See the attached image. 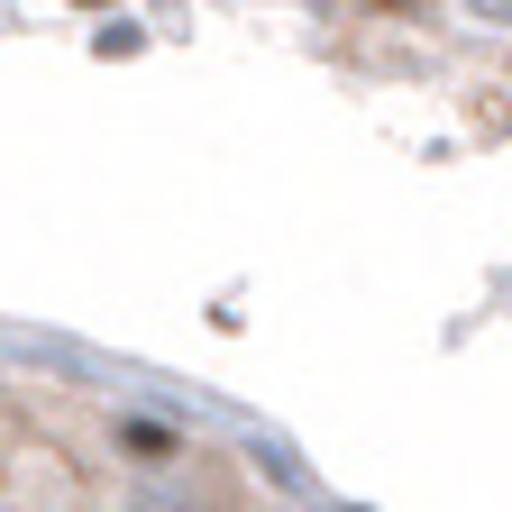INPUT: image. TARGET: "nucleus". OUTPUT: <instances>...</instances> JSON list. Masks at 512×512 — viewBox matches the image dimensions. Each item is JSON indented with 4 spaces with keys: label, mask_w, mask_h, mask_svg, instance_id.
<instances>
[{
    "label": "nucleus",
    "mask_w": 512,
    "mask_h": 512,
    "mask_svg": "<svg viewBox=\"0 0 512 512\" xmlns=\"http://www.w3.org/2000/svg\"><path fill=\"white\" fill-rule=\"evenodd\" d=\"M119 439H128V448H138V458H174V439H165L156 421H119Z\"/></svg>",
    "instance_id": "obj_1"
}]
</instances>
